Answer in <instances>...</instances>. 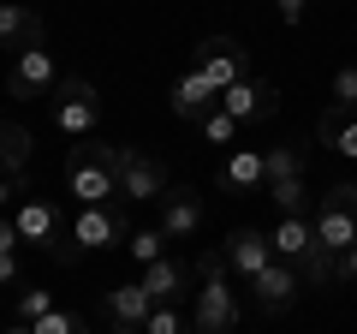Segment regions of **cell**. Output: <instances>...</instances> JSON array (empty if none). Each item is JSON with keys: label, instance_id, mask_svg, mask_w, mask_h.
Listing matches in <instances>:
<instances>
[{"label": "cell", "instance_id": "1", "mask_svg": "<svg viewBox=\"0 0 357 334\" xmlns=\"http://www.w3.org/2000/svg\"><path fill=\"white\" fill-rule=\"evenodd\" d=\"M119 150L126 143H72L66 155V191L77 209H102L119 197Z\"/></svg>", "mask_w": 357, "mask_h": 334}, {"label": "cell", "instance_id": "2", "mask_svg": "<svg viewBox=\"0 0 357 334\" xmlns=\"http://www.w3.org/2000/svg\"><path fill=\"white\" fill-rule=\"evenodd\" d=\"M197 310H191V322H197V334H232L238 328V293H232V269H227V257L220 251H203L197 257Z\"/></svg>", "mask_w": 357, "mask_h": 334}, {"label": "cell", "instance_id": "3", "mask_svg": "<svg viewBox=\"0 0 357 334\" xmlns=\"http://www.w3.org/2000/svg\"><path fill=\"white\" fill-rule=\"evenodd\" d=\"M13 227H18V239H24V245L48 251L60 269H72V263L84 257V251L72 245V221H60V203H54V197L24 191V197H18V209H13Z\"/></svg>", "mask_w": 357, "mask_h": 334}, {"label": "cell", "instance_id": "4", "mask_svg": "<svg viewBox=\"0 0 357 334\" xmlns=\"http://www.w3.org/2000/svg\"><path fill=\"white\" fill-rule=\"evenodd\" d=\"M316 239H321V251L328 257H345L357 245V191L351 185H333V191H321L316 197Z\"/></svg>", "mask_w": 357, "mask_h": 334}, {"label": "cell", "instance_id": "5", "mask_svg": "<svg viewBox=\"0 0 357 334\" xmlns=\"http://www.w3.org/2000/svg\"><path fill=\"white\" fill-rule=\"evenodd\" d=\"M54 126L66 138H96L102 126V96L89 78H60V90H54Z\"/></svg>", "mask_w": 357, "mask_h": 334}, {"label": "cell", "instance_id": "6", "mask_svg": "<svg viewBox=\"0 0 357 334\" xmlns=\"http://www.w3.org/2000/svg\"><path fill=\"white\" fill-rule=\"evenodd\" d=\"M173 191L167 185V167H161V155H149V150H119V197L126 203H161V197Z\"/></svg>", "mask_w": 357, "mask_h": 334}, {"label": "cell", "instance_id": "7", "mask_svg": "<svg viewBox=\"0 0 357 334\" xmlns=\"http://www.w3.org/2000/svg\"><path fill=\"white\" fill-rule=\"evenodd\" d=\"M60 90V66H54V54L42 48H18L13 72H6V96H18V102H36V96H54Z\"/></svg>", "mask_w": 357, "mask_h": 334}, {"label": "cell", "instance_id": "8", "mask_svg": "<svg viewBox=\"0 0 357 334\" xmlns=\"http://www.w3.org/2000/svg\"><path fill=\"white\" fill-rule=\"evenodd\" d=\"M191 72H203L215 90H232L238 78H250V60H244V48H238L232 36H208V42H197Z\"/></svg>", "mask_w": 357, "mask_h": 334}, {"label": "cell", "instance_id": "9", "mask_svg": "<svg viewBox=\"0 0 357 334\" xmlns=\"http://www.w3.org/2000/svg\"><path fill=\"white\" fill-rule=\"evenodd\" d=\"M126 239H131V221L119 215L114 203L77 209V215H72V245H77V251H114V245H126Z\"/></svg>", "mask_w": 357, "mask_h": 334}, {"label": "cell", "instance_id": "10", "mask_svg": "<svg viewBox=\"0 0 357 334\" xmlns=\"http://www.w3.org/2000/svg\"><path fill=\"white\" fill-rule=\"evenodd\" d=\"M298 281H304V269H298V263H286V257H274V263H268V269L250 281L256 310H262V317H280V310H292V305H298Z\"/></svg>", "mask_w": 357, "mask_h": 334}, {"label": "cell", "instance_id": "11", "mask_svg": "<svg viewBox=\"0 0 357 334\" xmlns=\"http://www.w3.org/2000/svg\"><path fill=\"white\" fill-rule=\"evenodd\" d=\"M220 257H227V269L238 275V281H256V275L274 263V239H268L262 227H232L227 245H220Z\"/></svg>", "mask_w": 357, "mask_h": 334}, {"label": "cell", "instance_id": "12", "mask_svg": "<svg viewBox=\"0 0 357 334\" xmlns=\"http://www.w3.org/2000/svg\"><path fill=\"white\" fill-rule=\"evenodd\" d=\"M220 108H227L238 126H244V119H268L274 108H280V90H274L268 78H238L232 90H220Z\"/></svg>", "mask_w": 357, "mask_h": 334}, {"label": "cell", "instance_id": "13", "mask_svg": "<svg viewBox=\"0 0 357 334\" xmlns=\"http://www.w3.org/2000/svg\"><path fill=\"white\" fill-rule=\"evenodd\" d=\"M149 293H143V281H119L107 286V328L114 334H143V322H149Z\"/></svg>", "mask_w": 357, "mask_h": 334}, {"label": "cell", "instance_id": "14", "mask_svg": "<svg viewBox=\"0 0 357 334\" xmlns=\"http://www.w3.org/2000/svg\"><path fill=\"white\" fill-rule=\"evenodd\" d=\"M167 102H173V114H178V119H191V126H203V119H208V114L220 108V90L208 84L203 72H185V78L173 84V96H167Z\"/></svg>", "mask_w": 357, "mask_h": 334}, {"label": "cell", "instance_id": "15", "mask_svg": "<svg viewBox=\"0 0 357 334\" xmlns=\"http://www.w3.org/2000/svg\"><path fill=\"white\" fill-rule=\"evenodd\" d=\"M161 233L167 239H197L203 233V191H167L161 197Z\"/></svg>", "mask_w": 357, "mask_h": 334}, {"label": "cell", "instance_id": "16", "mask_svg": "<svg viewBox=\"0 0 357 334\" xmlns=\"http://www.w3.org/2000/svg\"><path fill=\"white\" fill-rule=\"evenodd\" d=\"M42 42V18L18 0H0V48H36Z\"/></svg>", "mask_w": 357, "mask_h": 334}, {"label": "cell", "instance_id": "17", "mask_svg": "<svg viewBox=\"0 0 357 334\" xmlns=\"http://www.w3.org/2000/svg\"><path fill=\"white\" fill-rule=\"evenodd\" d=\"M185 281H191V269H185L178 257H161V263L143 269V293H149V305H173V298L185 293Z\"/></svg>", "mask_w": 357, "mask_h": 334}, {"label": "cell", "instance_id": "18", "mask_svg": "<svg viewBox=\"0 0 357 334\" xmlns=\"http://www.w3.org/2000/svg\"><path fill=\"white\" fill-rule=\"evenodd\" d=\"M220 185H232V191H268V161L256 150H232L227 167H220Z\"/></svg>", "mask_w": 357, "mask_h": 334}, {"label": "cell", "instance_id": "19", "mask_svg": "<svg viewBox=\"0 0 357 334\" xmlns=\"http://www.w3.org/2000/svg\"><path fill=\"white\" fill-rule=\"evenodd\" d=\"M316 138L328 143L333 155H345V161L357 167V114H345V108H328V114H321V126H316Z\"/></svg>", "mask_w": 357, "mask_h": 334}, {"label": "cell", "instance_id": "20", "mask_svg": "<svg viewBox=\"0 0 357 334\" xmlns=\"http://www.w3.org/2000/svg\"><path fill=\"white\" fill-rule=\"evenodd\" d=\"M30 150H36V138H30V126H0V180H18L30 167Z\"/></svg>", "mask_w": 357, "mask_h": 334}, {"label": "cell", "instance_id": "21", "mask_svg": "<svg viewBox=\"0 0 357 334\" xmlns=\"http://www.w3.org/2000/svg\"><path fill=\"white\" fill-rule=\"evenodd\" d=\"M268 161V185H280V180H304V155L292 150V143H274V150H262Z\"/></svg>", "mask_w": 357, "mask_h": 334}, {"label": "cell", "instance_id": "22", "mask_svg": "<svg viewBox=\"0 0 357 334\" xmlns=\"http://www.w3.org/2000/svg\"><path fill=\"white\" fill-rule=\"evenodd\" d=\"M126 251L143 263V269H149V263L167 257V233H161V227H143V233H131V239H126Z\"/></svg>", "mask_w": 357, "mask_h": 334}, {"label": "cell", "instance_id": "23", "mask_svg": "<svg viewBox=\"0 0 357 334\" xmlns=\"http://www.w3.org/2000/svg\"><path fill=\"white\" fill-rule=\"evenodd\" d=\"M268 197H274V209H280V215H310V191H304V180L268 185Z\"/></svg>", "mask_w": 357, "mask_h": 334}, {"label": "cell", "instance_id": "24", "mask_svg": "<svg viewBox=\"0 0 357 334\" xmlns=\"http://www.w3.org/2000/svg\"><path fill=\"white\" fill-rule=\"evenodd\" d=\"M18 322H42V317H48V310H54V298H48V286H18Z\"/></svg>", "mask_w": 357, "mask_h": 334}, {"label": "cell", "instance_id": "25", "mask_svg": "<svg viewBox=\"0 0 357 334\" xmlns=\"http://www.w3.org/2000/svg\"><path fill=\"white\" fill-rule=\"evenodd\" d=\"M30 334H89V322L77 310H48L42 322H30Z\"/></svg>", "mask_w": 357, "mask_h": 334}, {"label": "cell", "instance_id": "26", "mask_svg": "<svg viewBox=\"0 0 357 334\" xmlns=\"http://www.w3.org/2000/svg\"><path fill=\"white\" fill-rule=\"evenodd\" d=\"M333 108L357 114V66H340V72H333Z\"/></svg>", "mask_w": 357, "mask_h": 334}, {"label": "cell", "instance_id": "27", "mask_svg": "<svg viewBox=\"0 0 357 334\" xmlns=\"http://www.w3.org/2000/svg\"><path fill=\"white\" fill-rule=\"evenodd\" d=\"M143 334H185V317H178V305H155L149 322H143Z\"/></svg>", "mask_w": 357, "mask_h": 334}, {"label": "cell", "instance_id": "28", "mask_svg": "<svg viewBox=\"0 0 357 334\" xmlns=\"http://www.w3.org/2000/svg\"><path fill=\"white\" fill-rule=\"evenodd\" d=\"M203 138H208V143H232V138H238V119H232L227 108H215V114L203 119Z\"/></svg>", "mask_w": 357, "mask_h": 334}, {"label": "cell", "instance_id": "29", "mask_svg": "<svg viewBox=\"0 0 357 334\" xmlns=\"http://www.w3.org/2000/svg\"><path fill=\"white\" fill-rule=\"evenodd\" d=\"M333 275H340V281H351V286H357V245H351V251H345V257H333Z\"/></svg>", "mask_w": 357, "mask_h": 334}, {"label": "cell", "instance_id": "30", "mask_svg": "<svg viewBox=\"0 0 357 334\" xmlns=\"http://www.w3.org/2000/svg\"><path fill=\"white\" fill-rule=\"evenodd\" d=\"M0 286H18V251H0Z\"/></svg>", "mask_w": 357, "mask_h": 334}, {"label": "cell", "instance_id": "31", "mask_svg": "<svg viewBox=\"0 0 357 334\" xmlns=\"http://www.w3.org/2000/svg\"><path fill=\"white\" fill-rule=\"evenodd\" d=\"M304 6H310V0H274V13H280L286 24H298V18H304Z\"/></svg>", "mask_w": 357, "mask_h": 334}, {"label": "cell", "instance_id": "32", "mask_svg": "<svg viewBox=\"0 0 357 334\" xmlns=\"http://www.w3.org/2000/svg\"><path fill=\"white\" fill-rule=\"evenodd\" d=\"M18 245H24V239H18V227H13V215H0V251H18Z\"/></svg>", "mask_w": 357, "mask_h": 334}, {"label": "cell", "instance_id": "33", "mask_svg": "<svg viewBox=\"0 0 357 334\" xmlns=\"http://www.w3.org/2000/svg\"><path fill=\"white\" fill-rule=\"evenodd\" d=\"M18 191H24V185H18V180H0V215H6V209H18V203H13Z\"/></svg>", "mask_w": 357, "mask_h": 334}, {"label": "cell", "instance_id": "34", "mask_svg": "<svg viewBox=\"0 0 357 334\" xmlns=\"http://www.w3.org/2000/svg\"><path fill=\"white\" fill-rule=\"evenodd\" d=\"M0 334H30V322H13V328H0Z\"/></svg>", "mask_w": 357, "mask_h": 334}, {"label": "cell", "instance_id": "35", "mask_svg": "<svg viewBox=\"0 0 357 334\" xmlns=\"http://www.w3.org/2000/svg\"><path fill=\"white\" fill-rule=\"evenodd\" d=\"M351 191H357V180H351Z\"/></svg>", "mask_w": 357, "mask_h": 334}, {"label": "cell", "instance_id": "36", "mask_svg": "<svg viewBox=\"0 0 357 334\" xmlns=\"http://www.w3.org/2000/svg\"><path fill=\"white\" fill-rule=\"evenodd\" d=\"M0 126H6V119H0Z\"/></svg>", "mask_w": 357, "mask_h": 334}]
</instances>
